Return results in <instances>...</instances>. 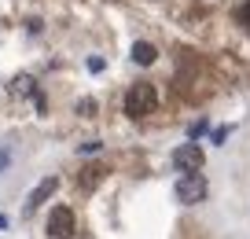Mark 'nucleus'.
<instances>
[{
    "mask_svg": "<svg viewBox=\"0 0 250 239\" xmlns=\"http://www.w3.org/2000/svg\"><path fill=\"white\" fill-rule=\"evenodd\" d=\"M155 107H158L155 85H147V81H136V85H129V92H125V114H129V118H147Z\"/></svg>",
    "mask_w": 250,
    "mask_h": 239,
    "instance_id": "nucleus-1",
    "label": "nucleus"
},
{
    "mask_svg": "<svg viewBox=\"0 0 250 239\" xmlns=\"http://www.w3.org/2000/svg\"><path fill=\"white\" fill-rule=\"evenodd\" d=\"M206 195H210V184H206L203 173H180V180H177V202L180 206H199Z\"/></svg>",
    "mask_w": 250,
    "mask_h": 239,
    "instance_id": "nucleus-2",
    "label": "nucleus"
},
{
    "mask_svg": "<svg viewBox=\"0 0 250 239\" xmlns=\"http://www.w3.org/2000/svg\"><path fill=\"white\" fill-rule=\"evenodd\" d=\"M74 232H78V217L70 206H55L48 214V236L52 239H74Z\"/></svg>",
    "mask_w": 250,
    "mask_h": 239,
    "instance_id": "nucleus-3",
    "label": "nucleus"
},
{
    "mask_svg": "<svg viewBox=\"0 0 250 239\" xmlns=\"http://www.w3.org/2000/svg\"><path fill=\"white\" fill-rule=\"evenodd\" d=\"M203 162H206V154H203V147H199L195 140H191V144H180L177 151H173V166H177V173H199Z\"/></svg>",
    "mask_w": 250,
    "mask_h": 239,
    "instance_id": "nucleus-4",
    "label": "nucleus"
},
{
    "mask_svg": "<svg viewBox=\"0 0 250 239\" xmlns=\"http://www.w3.org/2000/svg\"><path fill=\"white\" fill-rule=\"evenodd\" d=\"M55 192H59V177H44V180H41V184L33 188L30 195H26V206H22V214H33V210H37L41 202H48Z\"/></svg>",
    "mask_w": 250,
    "mask_h": 239,
    "instance_id": "nucleus-5",
    "label": "nucleus"
},
{
    "mask_svg": "<svg viewBox=\"0 0 250 239\" xmlns=\"http://www.w3.org/2000/svg\"><path fill=\"white\" fill-rule=\"evenodd\" d=\"M155 59H158V48L151 44V41H136L133 44V63L136 66H151Z\"/></svg>",
    "mask_w": 250,
    "mask_h": 239,
    "instance_id": "nucleus-6",
    "label": "nucleus"
},
{
    "mask_svg": "<svg viewBox=\"0 0 250 239\" xmlns=\"http://www.w3.org/2000/svg\"><path fill=\"white\" fill-rule=\"evenodd\" d=\"M11 92H15V96H33V92H37V88H33V77L19 74L15 81H11Z\"/></svg>",
    "mask_w": 250,
    "mask_h": 239,
    "instance_id": "nucleus-7",
    "label": "nucleus"
},
{
    "mask_svg": "<svg viewBox=\"0 0 250 239\" xmlns=\"http://www.w3.org/2000/svg\"><path fill=\"white\" fill-rule=\"evenodd\" d=\"M103 173H107V170H100V166H92V170H85V173H81V188H100Z\"/></svg>",
    "mask_w": 250,
    "mask_h": 239,
    "instance_id": "nucleus-8",
    "label": "nucleus"
},
{
    "mask_svg": "<svg viewBox=\"0 0 250 239\" xmlns=\"http://www.w3.org/2000/svg\"><path fill=\"white\" fill-rule=\"evenodd\" d=\"M96 110H100V103H96L92 96H85V100H78V114H81V118H96Z\"/></svg>",
    "mask_w": 250,
    "mask_h": 239,
    "instance_id": "nucleus-9",
    "label": "nucleus"
},
{
    "mask_svg": "<svg viewBox=\"0 0 250 239\" xmlns=\"http://www.w3.org/2000/svg\"><path fill=\"white\" fill-rule=\"evenodd\" d=\"M228 136H232V125H221V129H213V144H217V147L225 144Z\"/></svg>",
    "mask_w": 250,
    "mask_h": 239,
    "instance_id": "nucleus-10",
    "label": "nucleus"
},
{
    "mask_svg": "<svg viewBox=\"0 0 250 239\" xmlns=\"http://www.w3.org/2000/svg\"><path fill=\"white\" fill-rule=\"evenodd\" d=\"M100 140H88V144H81V154H96V151H100Z\"/></svg>",
    "mask_w": 250,
    "mask_h": 239,
    "instance_id": "nucleus-11",
    "label": "nucleus"
},
{
    "mask_svg": "<svg viewBox=\"0 0 250 239\" xmlns=\"http://www.w3.org/2000/svg\"><path fill=\"white\" fill-rule=\"evenodd\" d=\"M203 132H206V122H195V125H191V140L203 136Z\"/></svg>",
    "mask_w": 250,
    "mask_h": 239,
    "instance_id": "nucleus-12",
    "label": "nucleus"
},
{
    "mask_svg": "<svg viewBox=\"0 0 250 239\" xmlns=\"http://www.w3.org/2000/svg\"><path fill=\"white\" fill-rule=\"evenodd\" d=\"M8 166H11V154H8V151H0V170H8Z\"/></svg>",
    "mask_w": 250,
    "mask_h": 239,
    "instance_id": "nucleus-13",
    "label": "nucleus"
},
{
    "mask_svg": "<svg viewBox=\"0 0 250 239\" xmlns=\"http://www.w3.org/2000/svg\"><path fill=\"white\" fill-rule=\"evenodd\" d=\"M243 22L250 26V0H247V8H243Z\"/></svg>",
    "mask_w": 250,
    "mask_h": 239,
    "instance_id": "nucleus-14",
    "label": "nucleus"
},
{
    "mask_svg": "<svg viewBox=\"0 0 250 239\" xmlns=\"http://www.w3.org/2000/svg\"><path fill=\"white\" fill-rule=\"evenodd\" d=\"M0 228H8V217H4V214H0Z\"/></svg>",
    "mask_w": 250,
    "mask_h": 239,
    "instance_id": "nucleus-15",
    "label": "nucleus"
}]
</instances>
